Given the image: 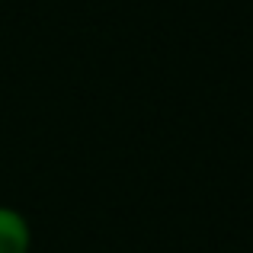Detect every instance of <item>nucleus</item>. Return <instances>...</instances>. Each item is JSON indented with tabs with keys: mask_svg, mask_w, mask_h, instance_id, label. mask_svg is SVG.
I'll return each instance as SVG.
<instances>
[{
	"mask_svg": "<svg viewBox=\"0 0 253 253\" xmlns=\"http://www.w3.org/2000/svg\"><path fill=\"white\" fill-rule=\"evenodd\" d=\"M0 253H32V224L13 205H0Z\"/></svg>",
	"mask_w": 253,
	"mask_h": 253,
	"instance_id": "1",
	"label": "nucleus"
}]
</instances>
